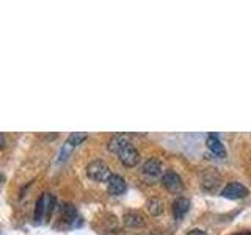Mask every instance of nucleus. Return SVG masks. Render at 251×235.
Listing matches in <instances>:
<instances>
[{
  "mask_svg": "<svg viewBox=\"0 0 251 235\" xmlns=\"http://www.w3.org/2000/svg\"><path fill=\"white\" fill-rule=\"evenodd\" d=\"M86 174L90 179H93L94 182H108L112 177V171H110L108 164L102 160H94L86 166Z\"/></svg>",
  "mask_w": 251,
  "mask_h": 235,
  "instance_id": "obj_1",
  "label": "nucleus"
},
{
  "mask_svg": "<svg viewBox=\"0 0 251 235\" xmlns=\"http://www.w3.org/2000/svg\"><path fill=\"white\" fill-rule=\"evenodd\" d=\"M53 204H55V199L52 194H47V193L41 194V198L36 201V209H35V221L36 223H41L46 215L52 213Z\"/></svg>",
  "mask_w": 251,
  "mask_h": 235,
  "instance_id": "obj_2",
  "label": "nucleus"
},
{
  "mask_svg": "<svg viewBox=\"0 0 251 235\" xmlns=\"http://www.w3.org/2000/svg\"><path fill=\"white\" fill-rule=\"evenodd\" d=\"M162 184L167 190L173 194H179L180 191L184 190V184H182V179L175 171H167L162 177Z\"/></svg>",
  "mask_w": 251,
  "mask_h": 235,
  "instance_id": "obj_3",
  "label": "nucleus"
},
{
  "mask_svg": "<svg viewBox=\"0 0 251 235\" xmlns=\"http://www.w3.org/2000/svg\"><path fill=\"white\" fill-rule=\"evenodd\" d=\"M118 157H120V160H121V163L124 164V166H127V168L135 166V164L138 163V159H140L138 151L135 149V146L130 144V143L124 144L120 149V152H118Z\"/></svg>",
  "mask_w": 251,
  "mask_h": 235,
  "instance_id": "obj_4",
  "label": "nucleus"
},
{
  "mask_svg": "<svg viewBox=\"0 0 251 235\" xmlns=\"http://www.w3.org/2000/svg\"><path fill=\"white\" fill-rule=\"evenodd\" d=\"M222 196L226 199H243L248 196V188L239 182H231L223 188Z\"/></svg>",
  "mask_w": 251,
  "mask_h": 235,
  "instance_id": "obj_5",
  "label": "nucleus"
},
{
  "mask_svg": "<svg viewBox=\"0 0 251 235\" xmlns=\"http://www.w3.org/2000/svg\"><path fill=\"white\" fill-rule=\"evenodd\" d=\"M141 174H143L148 180H154L162 174V163L157 159H149L143 163L141 166Z\"/></svg>",
  "mask_w": 251,
  "mask_h": 235,
  "instance_id": "obj_6",
  "label": "nucleus"
},
{
  "mask_svg": "<svg viewBox=\"0 0 251 235\" xmlns=\"http://www.w3.org/2000/svg\"><path fill=\"white\" fill-rule=\"evenodd\" d=\"M107 190L113 196H121L126 193V190H127V184H126V180L121 176L113 174L107 182Z\"/></svg>",
  "mask_w": 251,
  "mask_h": 235,
  "instance_id": "obj_7",
  "label": "nucleus"
},
{
  "mask_svg": "<svg viewBox=\"0 0 251 235\" xmlns=\"http://www.w3.org/2000/svg\"><path fill=\"white\" fill-rule=\"evenodd\" d=\"M206 144H207V147H209V151L214 154V155H217V157H226V149H225V146H223V143L220 141V138L215 135V133H210V135L207 137V140H206Z\"/></svg>",
  "mask_w": 251,
  "mask_h": 235,
  "instance_id": "obj_8",
  "label": "nucleus"
},
{
  "mask_svg": "<svg viewBox=\"0 0 251 235\" xmlns=\"http://www.w3.org/2000/svg\"><path fill=\"white\" fill-rule=\"evenodd\" d=\"M190 210V201L185 198H177L173 202V213H175L176 219L184 218L187 212Z\"/></svg>",
  "mask_w": 251,
  "mask_h": 235,
  "instance_id": "obj_9",
  "label": "nucleus"
},
{
  "mask_svg": "<svg viewBox=\"0 0 251 235\" xmlns=\"http://www.w3.org/2000/svg\"><path fill=\"white\" fill-rule=\"evenodd\" d=\"M124 224L129 227H141L145 226V218L138 212H127L124 213Z\"/></svg>",
  "mask_w": 251,
  "mask_h": 235,
  "instance_id": "obj_10",
  "label": "nucleus"
},
{
  "mask_svg": "<svg viewBox=\"0 0 251 235\" xmlns=\"http://www.w3.org/2000/svg\"><path fill=\"white\" fill-rule=\"evenodd\" d=\"M129 143V140L126 135H116L113 137L112 140H110V143H108V151L110 152H120V149L124 146V144H127Z\"/></svg>",
  "mask_w": 251,
  "mask_h": 235,
  "instance_id": "obj_11",
  "label": "nucleus"
},
{
  "mask_svg": "<svg viewBox=\"0 0 251 235\" xmlns=\"http://www.w3.org/2000/svg\"><path fill=\"white\" fill-rule=\"evenodd\" d=\"M88 138V133H85V132H73L71 135L68 137V141L66 143L69 146H78V144H82L83 141Z\"/></svg>",
  "mask_w": 251,
  "mask_h": 235,
  "instance_id": "obj_12",
  "label": "nucleus"
},
{
  "mask_svg": "<svg viewBox=\"0 0 251 235\" xmlns=\"http://www.w3.org/2000/svg\"><path fill=\"white\" fill-rule=\"evenodd\" d=\"M146 207H148L149 213H151V215H160L163 212V202L160 199H157V198H152L151 201H148Z\"/></svg>",
  "mask_w": 251,
  "mask_h": 235,
  "instance_id": "obj_13",
  "label": "nucleus"
},
{
  "mask_svg": "<svg viewBox=\"0 0 251 235\" xmlns=\"http://www.w3.org/2000/svg\"><path fill=\"white\" fill-rule=\"evenodd\" d=\"M188 235H207V234L204 231H201V229H193V231L188 232Z\"/></svg>",
  "mask_w": 251,
  "mask_h": 235,
  "instance_id": "obj_14",
  "label": "nucleus"
}]
</instances>
